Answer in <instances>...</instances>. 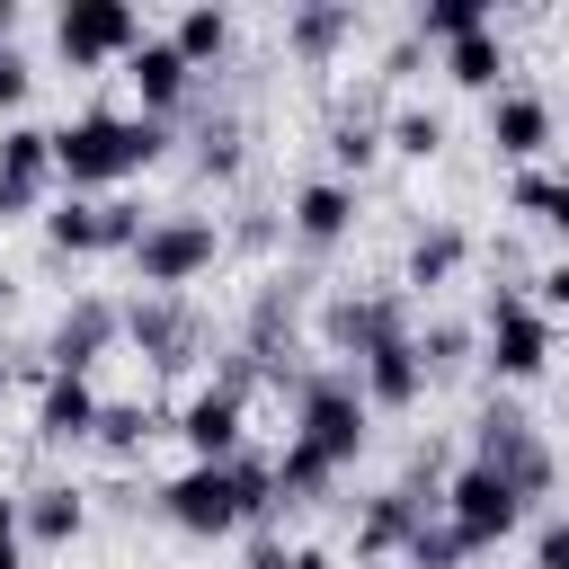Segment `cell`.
Instances as JSON below:
<instances>
[{
    "label": "cell",
    "mask_w": 569,
    "mask_h": 569,
    "mask_svg": "<svg viewBox=\"0 0 569 569\" xmlns=\"http://www.w3.org/2000/svg\"><path fill=\"white\" fill-rule=\"evenodd\" d=\"M160 436V418L142 409V400H98V427H89V445H107V453H142Z\"/></svg>",
    "instance_id": "obj_26"
},
{
    "label": "cell",
    "mask_w": 569,
    "mask_h": 569,
    "mask_svg": "<svg viewBox=\"0 0 569 569\" xmlns=\"http://www.w3.org/2000/svg\"><path fill=\"white\" fill-rule=\"evenodd\" d=\"M240 391H249V382L231 373V382H204V391L178 409V436H187L196 462H231V453H240Z\"/></svg>",
    "instance_id": "obj_10"
},
{
    "label": "cell",
    "mask_w": 569,
    "mask_h": 569,
    "mask_svg": "<svg viewBox=\"0 0 569 569\" xmlns=\"http://www.w3.org/2000/svg\"><path fill=\"white\" fill-rule=\"evenodd\" d=\"M0 569H27V542H0Z\"/></svg>",
    "instance_id": "obj_37"
},
{
    "label": "cell",
    "mask_w": 569,
    "mask_h": 569,
    "mask_svg": "<svg viewBox=\"0 0 569 569\" xmlns=\"http://www.w3.org/2000/svg\"><path fill=\"white\" fill-rule=\"evenodd\" d=\"M436 516H445V525H453V533H462L471 551H489V542H507V533H516V525H525L533 507H525V498H516V489H507L498 471L462 462V471H453V480L436 489Z\"/></svg>",
    "instance_id": "obj_4"
},
{
    "label": "cell",
    "mask_w": 569,
    "mask_h": 569,
    "mask_svg": "<svg viewBox=\"0 0 569 569\" xmlns=\"http://www.w3.org/2000/svg\"><path fill=\"white\" fill-rule=\"evenodd\" d=\"M471 462H480V471H498L525 507H542V498H551V445H542V427H533V418H516V409H489V418H480Z\"/></svg>",
    "instance_id": "obj_6"
},
{
    "label": "cell",
    "mask_w": 569,
    "mask_h": 569,
    "mask_svg": "<svg viewBox=\"0 0 569 569\" xmlns=\"http://www.w3.org/2000/svg\"><path fill=\"white\" fill-rule=\"evenodd\" d=\"M471 27H498V18H489V0H418L409 44H453V36H471Z\"/></svg>",
    "instance_id": "obj_23"
},
{
    "label": "cell",
    "mask_w": 569,
    "mask_h": 569,
    "mask_svg": "<svg viewBox=\"0 0 569 569\" xmlns=\"http://www.w3.org/2000/svg\"><path fill=\"white\" fill-rule=\"evenodd\" d=\"M80 525H89V498H80L71 480H44V489H27V498H18V542L62 551V542H80Z\"/></svg>",
    "instance_id": "obj_18"
},
{
    "label": "cell",
    "mask_w": 569,
    "mask_h": 569,
    "mask_svg": "<svg viewBox=\"0 0 569 569\" xmlns=\"http://www.w3.org/2000/svg\"><path fill=\"white\" fill-rule=\"evenodd\" d=\"M0 542H18V498L0 489Z\"/></svg>",
    "instance_id": "obj_36"
},
{
    "label": "cell",
    "mask_w": 569,
    "mask_h": 569,
    "mask_svg": "<svg viewBox=\"0 0 569 569\" xmlns=\"http://www.w3.org/2000/svg\"><path fill=\"white\" fill-rule=\"evenodd\" d=\"M489 142H498V160L533 169V160L551 151V98H542V89H498V98H489Z\"/></svg>",
    "instance_id": "obj_12"
},
{
    "label": "cell",
    "mask_w": 569,
    "mask_h": 569,
    "mask_svg": "<svg viewBox=\"0 0 569 569\" xmlns=\"http://www.w3.org/2000/svg\"><path fill=\"white\" fill-rule=\"evenodd\" d=\"M222 44H231V18H222V9H187V18L169 27V53H178L187 71H204Z\"/></svg>",
    "instance_id": "obj_27"
},
{
    "label": "cell",
    "mask_w": 569,
    "mask_h": 569,
    "mask_svg": "<svg viewBox=\"0 0 569 569\" xmlns=\"http://www.w3.org/2000/svg\"><path fill=\"white\" fill-rule=\"evenodd\" d=\"M445 80L453 89H507V44H498V27H471V36H453L445 44Z\"/></svg>",
    "instance_id": "obj_21"
},
{
    "label": "cell",
    "mask_w": 569,
    "mask_h": 569,
    "mask_svg": "<svg viewBox=\"0 0 569 569\" xmlns=\"http://www.w3.org/2000/svg\"><path fill=\"white\" fill-rule=\"evenodd\" d=\"M284 569H338V560H329V551H311V542H302V551H284Z\"/></svg>",
    "instance_id": "obj_35"
},
{
    "label": "cell",
    "mask_w": 569,
    "mask_h": 569,
    "mask_svg": "<svg viewBox=\"0 0 569 569\" xmlns=\"http://www.w3.org/2000/svg\"><path fill=\"white\" fill-rule=\"evenodd\" d=\"M320 329H329V347H338V356H365V347L400 338V329H409V311H400L391 293H338Z\"/></svg>",
    "instance_id": "obj_15"
},
{
    "label": "cell",
    "mask_w": 569,
    "mask_h": 569,
    "mask_svg": "<svg viewBox=\"0 0 569 569\" xmlns=\"http://www.w3.org/2000/svg\"><path fill=\"white\" fill-rule=\"evenodd\" d=\"M124 80H133V98H142V116H151V124L196 89V71H187V62L169 53V36H151V27H142V44L124 53Z\"/></svg>",
    "instance_id": "obj_14"
},
{
    "label": "cell",
    "mask_w": 569,
    "mask_h": 569,
    "mask_svg": "<svg viewBox=\"0 0 569 569\" xmlns=\"http://www.w3.org/2000/svg\"><path fill=\"white\" fill-rule=\"evenodd\" d=\"M462 222H427L418 240H409V258H400V284L409 293H436V284H453V267H462Z\"/></svg>",
    "instance_id": "obj_19"
},
{
    "label": "cell",
    "mask_w": 569,
    "mask_h": 569,
    "mask_svg": "<svg viewBox=\"0 0 569 569\" xmlns=\"http://www.w3.org/2000/svg\"><path fill=\"white\" fill-rule=\"evenodd\" d=\"M533 569H569V525H560V516L533 525Z\"/></svg>",
    "instance_id": "obj_31"
},
{
    "label": "cell",
    "mask_w": 569,
    "mask_h": 569,
    "mask_svg": "<svg viewBox=\"0 0 569 569\" xmlns=\"http://www.w3.org/2000/svg\"><path fill=\"white\" fill-rule=\"evenodd\" d=\"M0 400H9V356H0Z\"/></svg>",
    "instance_id": "obj_38"
},
{
    "label": "cell",
    "mask_w": 569,
    "mask_h": 569,
    "mask_svg": "<svg viewBox=\"0 0 569 569\" xmlns=\"http://www.w3.org/2000/svg\"><path fill=\"white\" fill-rule=\"evenodd\" d=\"M400 560H409V569H462V560H471V542H462L445 516H427V525L400 542Z\"/></svg>",
    "instance_id": "obj_29"
},
{
    "label": "cell",
    "mask_w": 569,
    "mask_h": 569,
    "mask_svg": "<svg viewBox=\"0 0 569 569\" xmlns=\"http://www.w3.org/2000/svg\"><path fill=\"white\" fill-rule=\"evenodd\" d=\"M382 142H391L400 160H436V151H445V116H436V107H400Z\"/></svg>",
    "instance_id": "obj_30"
},
{
    "label": "cell",
    "mask_w": 569,
    "mask_h": 569,
    "mask_svg": "<svg viewBox=\"0 0 569 569\" xmlns=\"http://www.w3.org/2000/svg\"><path fill=\"white\" fill-rule=\"evenodd\" d=\"M53 44L71 71H98V62H124L142 44V9L133 0H62L53 9Z\"/></svg>",
    "instance_id": "obj_5"
},
{
    "label": "cell",
    "mask_w": 569,
    "mask_h": 569,
    "mask_svg": "<svg viewBox=\"0 0 569 569\" xmlns=\"http://www.w3.org/2000/svg\"><path fill=\"white\" fill-rule=\"evenodd\" d=\"M213 258H222V222H213V213H151V222L133 231V249H124V267H133L142 293H178V284H196Z\"/></svg>",
    "instance_id": "obj_2"
},
{
    "label": "cell",
    "mask_w": 569,
    "mask_h": 569,
    "mask_svg": "<svg viewBox=\"0 0 569 569\" xmlns=\"http://www.w3.org/2000/svg\"><path fill=\"white\" fill-rule=\"evenodd\" d=\"M347 382H356V400H365V409H409V400L427 391V365H418V347H409V329H400V338L365 347Z\"/></svg>",
    "instance_id": "obj_9"
},
{
    "label": "cell",
    "mask_w": 569,
    "mask_h": 569,
    "mask_svg": "<svg viewBox=\"0 0 569 569\" xmlns=\"http://www.w3.org/2000/svg\"><path fill=\"white\" fill-rule=\"evenodd\" d=\"M89 427H98V382H89V373H44V391H36V436H44V445H89Z\"/></svg>",
    "instance_id": "obj_16"
},
{
    "label": "cell",
    "mask_w": 569,
    "mask_h": 569,
    "mask_svg": "<svg viewBox=\"0 0 569 569\" xmlns=\"http://www.w3.org/2000/svg\"><path fill=\"white\" fill-rule=\"evenodd\" d=\"M427 516H436V498H418V489H382V498L365 507V525H356V551H400Z\"/></svg>",
    "instance_id": "obj_20"
},
{
    "label": "cell",
    "mask_w": 569,
    "mask_h": 569,
    "mask_svg": "<svg viewBox=\"0 0 569 569\" xmlns=\"http://www.w3.org/2000/svg\"><path fill=\"white\" fill-rule=\"evenodd\" d=\"M107 347H116V302H71V311L53 320V338H44L53 373H89Z\"/></svg>",
    "instance_id": "obj_17"
},
{
    "label": "cell",
    "mask_w": 569,
    "mask_h": 569,
    "mask_svg": "<svg viewBox=\"0 0 569 569\" xmlns=\"http://www.w3.org/2000/svg\"><path fill=\"white\" fill-rule=\"evenodd\" d=\"M551 347H560V320H542L516 284L489 293V373L498 382H542L551 373Z\"/></svg>",
    "instance_id": "obj_3"
},
{
    "label": "cell",
    "mask_w": 569,
    "mask_h": 569,
    "mask_svg": "<svg viewBox=\"0 0 569 569\" xmlns=\"http://www.w3.org/2000/svg\"><path fill=\"white\" fill-rule=\"evenodd\" d=\"M347 27H356V9H347V0H320V9H293V27H284V44H293L302 62H329Z\"/></svg>",
    "instance_id": "obj_24"
},
{
    "label": "cell",
    "mask_w": 569,
    "mask_h": 569,
    "mask_svg": "<svg viewBox=\"0 0 569 569\" xmlns=\"http://www.w3.org/2000/svg\"><path fill=\"white\" fill-rule=\"evenodd\" d=\"M116 338H133L151 365H178V347H187V320L169 311V293H142L133 311H116Z\"/></svg>",
    "instance_id": "obj_22"
},
{
    "label": "cell",
    "mask_w": 569,
    "mask_h": 569,
    "mask_svg": "<svg viewBox=\"0 0 569 569\" xmlns=\"http://www.w3.org/2000/svg\"><path fill=\"white\" fill-rule=\"evenodd\" d=\"M507 204H516V213H533V222H542V231H560V222H569V187H560V178H551V169H542V160H533V169H516V178H507Z\"/></svg>",
    "instance_id": "obj_25"
},
{
    "label": "cell",
    "mask_w": 569,
    "mask_h": 569,
    "mask_svg": "<svg viewBox=\"0 0 569 569\" xmlns=\"http://www.w3.org/2000/svg\"><path fill=\"white\" fill-rule=\"evenodd\" d=\"M142 222H151V213L124 204V196H62V204L44 213V240H53L62 258H98V249H133Z\"/></svg>",
    "instance_id": "obj_8"
},
{
    "label": "cell",
    "mask_w": 569,
    "mask_h": 569,
    "mask_svg": "<svg viewBox=\"0 0 569 569\" xmlns=\"http://www.w3.org/2000/svg\"><path fill=\"white\" fill-rule=\"evenodd\" d=\"M329 160H338L329 178H347V187H356V178L382 160V124H365V116H338V124H329Z\"/></svg>",
    "instance_id": "obj_28"
},
{
    "label": "cell",
    "mask_w": 569,
    "mask_h": 569,
    "mask_svg": "<svg viewBox=\"0 0 569 569\" xmlns=\"http://www.w3.org/2000/svg\"><path fill=\"white\" fill-rule=\"evenodd\" d=\"M160 516L178 525V533H240L249 525V507H240V471L231 462H187L169 489H160Z\"/></svg>",
    "instance_id": "obj_7"
},
{
    "label": "cell",
    "mask_w": 569,
    "mask_h": 569,
    "mask_svg": "<svg viewBox=\"0 0 569 569\" xmlns=\"http://www.w3.org/2000/svg\"><path fill=\"white\" fill-rule=\"evenodd\" d=\"M249 569H284V542H249Z\"/></svg>",
    "instance_id": "obj_34"
},
{
    "label": "cell",
    "mask_w": 569,
    "mask_h": 569,
    "mask_svg": "<svg viewBox=\"0 0 569 569\" xmlns=\"http://www.w3.org/2000/svg\"><path fill=\"white\" fill-rule=\"evenodd\" d=\"M196 160H204V178H231V169H240V133H231V124H222V133H204V151H196Z\"/></svg>",
    "instance_id": "obj_32"
},
{
    "label": "cell",
    "mask_w": 569,
    "mask_h": 569,
    "mask_svg": "<svg viewBox=\"0 0 569 569\" xmlns=\"http://www.w3.org/2000/svg\"><path fill=\"white\" fill-rule=\"evenodd\" d=\"M284 222H293L302 249H338V240L356 231V187H347V178H302L293 204H284Z\"/></svg>",
    "instance_id": "obj_13"
},
{
    "label": "cell",
    "mask_w": 569,
    "mask_h": 569,
    "mask_svg": "<svg viewBox=\"0 0 569 569\" xmlns=\"http://www.w3.org/2000/svg\"><path fill=\"white\" fill-rule=\"evenodd\" d=\"M27 89H36V71H27V53H18V44H0V107H18Z\"/></svg>",
    "instance_id": "obj_33"
},
{
    "label": "cell",
    "mask_w": 569,
    "mask_h": 569,
    "mask_svg": "<svg viewBox=\"0 0 569 569\" xmlns=\"http://www.w3.org/2000/svg\"><path fill=\"white\" fill-rule=\"evenodd\" d=\"M53 142V178L80 196V187H116V178H133V169H151L160 160V124L151 116H116V107H80L71 124H53L44 133Z\"/></svg>",
    "instance_id": "obj_1"
},
{
    "label": "cell",
    "mask_w": 569,
    "mask_h": 569,
    "mask_svg": "<svg viewBox=\"0 0 569 569\" xmlns=\"http://www.w3.org/2000/svg\"><path fill=\"white\" fill-rule=\"evenodd\" d=\"M44 187H53V142H44V124H9V133H0V222H9V213H36Z\"/></svg>",
    "instance_id": "obj_11"
}]
</instances>
